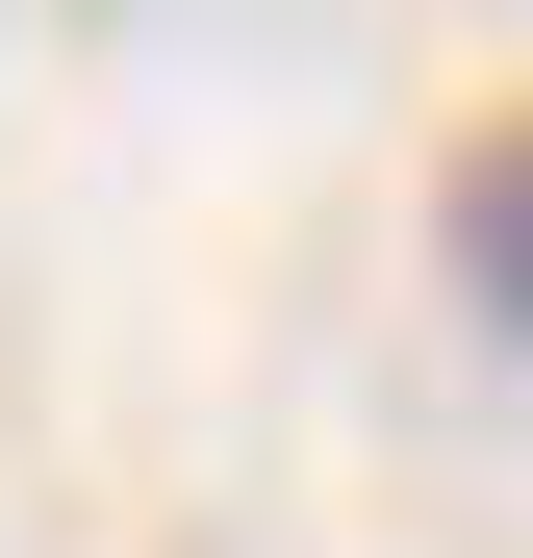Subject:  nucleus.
Returning <instances> with one entry per match:
<instances>
[{"mask_svg": "<svg viewBox=\"0 0 533 558\" xmlns=\"http://www.w3.org/2000/svg\"><path fill=\"white\" fill-rule=\"evenodd\" d=\"M432 254H458V305L533 355V102H508V128H458V178H432Z\"/></svg>", "mask_w": 533, "mask_h": 558, "instance_id": "f257e3e1", "label": "nucleus"}]
</instances>
